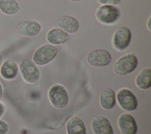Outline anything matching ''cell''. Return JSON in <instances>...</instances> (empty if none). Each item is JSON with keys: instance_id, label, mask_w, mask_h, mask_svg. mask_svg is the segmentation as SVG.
I'll return each instance as SVG.
<instances>
[{"instance_id": "1", "label": "cell", "mask_w": 151, "mask_h": 134, "mask_svg": "<svg viewBox=\"0 0 151 134\" xmlns=\"http://www.w3.org/2000/svg\"><path fill=\"white\" fill-rule=\"evenodd\" d=\"M138 60L132 53L125 54L116 60L113 65L114 72L119 76H123L133 72L137 68Z\"/></svg>"}, {"instance_id": "2", "label": "cell", "mask_w": 151, "mask_h": 134, "mask_svg": "<svg viewBox=\"0 0 151 134\" xmlns=\"http://www.w3.org/2000/svg\"><path fill=\"white\" fill-rule=\"evenodd\" d=\"M58 49L51 44H44L37 48L33 53L32 61L39 66H44L50 63L57 56Z\"/></svg>"}, {"instance_id": "3", "label": "cell", "mask_w": 151, "mask_h": 134, "mask_svg": "<svg viewBox=\"0 0 151 134\" xmlns=\"http://www.w3.org/2000/svg\"><path fill=\"white\" fill-rule=\"evenodd\" d=\"M120 16L119 9L111 5H102L96 11V17L98 21L105 25L115 24Z\"/></svg>"}, {"instance_id": "4", "label": "cell", "mask_w": 151, "mask_h": 134, "mask_svg": "<svg viewBox=\"0 0 151 134\" xmlns=\"http://www.w3.org/2000/svg\"><path fill=\"white\" fill-rule=\"evenodd\" d=\"M19 69L23 79L28 83H35L40 79V72L32 60L25 58L19 65Z\"/></svg>"}, {"instance_id": "5", "label": "cell", "mask_w": 151, "mask_h": 134, "mask_svg": "<svg viewBox=\"0 0 151 134\" xmlns=\"http://www.w3.org/2000/svg\"><path fill=\"white\" fill-rule=\"evenodd\" d=\"M49 101L51 105L58 109L65 107L68 102V95L65 88L61 85L52 86L48 92Z\"/></svg>"}, {"instance_id": "6", "label": "cell", "mask_w": 151, "mask_h": 134, "mask_svg": "<svg viewBox=\"0 0 151 134\" xmlns=\"http://www.w3.org/2000/svg\"><path fill=\"white\" fill-rule=\"evenodd\" d=\"M116 98L119 105L124 110L132 112L137 109V99L130 89L127 88L119 89L116 94Z\"/></svg>"}, {"instance_id": "7", "label": "cell", "mask_w": 151, "mask_h": 134, "mask_svg": "<svg viewBox=\"0 0 151 134\" xmlns=\"http://www.w3.org/2000/svg\"><path fill=\"white\" fill-rule=\"evenodd\" d=\"M87 61L92 66L104 67L111 62V55L106 49H96L87 54Z\"/></svg>"}, {"instance_id": "8", "label": "cell", "mask_w": 151, "mask_h": 134, "mask_svg": "<svg viewBox=\"0 0 151 134\" xmlns=\"http://www.w3.org/2000/svg\"><path fill=\"white\" fill-rule=\"evenodd\" d=\"M132 39V32L130 29L125 26L119 27L114 32L112 43L114 48L119 51L127 48Z\"/></svg>"}, {"instance_id": "9", "label": "cell", "mask_w": 151, "mask_h": 134, "mask_svg": "<svg viewBox=\"0 0 151 134\" xmlns=\"http://www.w3.org/2000/svg\"><path fill=\"white\" fill-rule=\"evenodd\" d=\"M117 123L122 134H136L137 132L136 120L130 113L122 114L118 118Z\"/></svg>"}, {"instance_id": "10", "label": "cell", "mask_w": 151, "mask_h": 134, "mask_svg": "<svg viewBox=\"0 0 151 134\" xmlns=\"http://www.w3.org/2000/svg\"><path fill=\"white\" fill-rule=\"evenodd\" d=\"M41 29L40 24L35 20L28 19L21 22L17 27L18 33L27 37H34L38 35Z\"/></svg>"}, {"instance_id": "11", "label": "cell", "mask_w": 151, "mask_h": 134, "mask_svg": "<svg viewBox=\"0 0 151 134\" xmlns=\"http://www.w3.org/2000/svg\"><path fill=\"white\" fill-rule=\"evenodd\" d=\"M94 134H113V129L109 119L103 116H96L91 121Z\"/></svg>"}, {"instance_id": "12", "label": "cell", "mask_w": 151, "mask_h": 134, "mask_svg": "<svg viewBox=\"0 0 151 134\" xmlns=\"http://www.w3.org/2000/svg\"><path fill=\"white\" fill-rule=\"evenodd\" d=\"M57 24L60 28L69 34L77 32L80 28V24L78 20L75 17L68 15L61 16L57 21Z\"/></svg>"}, {"instance_id": "13", "label": "cell", "mask_w": 151, "mask_h": 134, "mask_svg": "<svg viewBox=\"0 0 151 134\" xmlns=\"http://www.w3.org/2000/svg\"><path fill=\"white\" fill-rule=\"evenodd\" d=\"M19 68L17 63L11 59H8L3 61L0 73L1 76L6 80H12L15 79L18 73Z\"/></svg>"}, {"instance_id": "14", "label": "cell", "mask_w": 151, "mask_h": 134, "mask_svg": "<svg viewBox=\"0 0 151 134\" xmlns=\"http://www.w3.org/2000/svg\"><path fill=\"white\" fill-rule=\"evenodd\" d=\"M69 39L68 33L60 28H54L48 31L47 40L52 45H60L65 43Z\"/></svg>"}, {"instance_id": "15", "label": "cell", "mask_w": 151, "mask_h": 134, "mask_svg": "<svg viewBox=\"0 0 151 134\" xmlns=\"http://www.w3.org/2000/svg\"><path fill=\"white\" fill-rule=\"evenodd\" d=\"M99 103L104 109L110 110L113 108L116 103L115 92L110 88H104L100 95Z\"/></svg>"}, {"instance_id": "16", "label": "cell", "mask_w": 151, "mask_h": 134, "mask_svg": "<svg viewBox=\"0 0 151 134\" xmlns=\"http://www.w3.org/2000/svg\"><path fill=\"white\" fill-rule=\"evenodd\" d=\"M67 134H87L86 128L83 120L79 117L70 118L66 124Z\"/></svg>"}, {"instance_id": "17", "label": "cell", "mask_w": 151, "mask_h": 134, "mask_svg": "<svg viewBox=\"0 0 151 134\" xmlns=\"http://www.w3.org/2000/svg\"><path fill=\"white\" fill-rule=\"evenodd\" d=\"M135 83L140 89L146 90L151 86V68H146L142 70L136 76Z\"/></svg>"}, {"instance_id": "18", "label": "cell", "mask_w": 151, "mask_h": 134, "mask_svg": "<svg viewBox=\"0 0 151 134\" xmlns=\"http://www.w3.org/2000/svg\"><path fill=\"white\" fill-rule=\"evenodd\" d=\"M20 6L16 0H0V11L7 15L16 14Z\"/></svg>"}, {"instance_id": "19", "label": "cell", "mask_w": 151, "mask_h": 134, "mask_svg": "<svg viewBox=\"0 0 151 134\" xmlns=\"http://www.w3.org/2000/svg\"><path fill=\"white\" fill-rule=\"evenodd\" d=\"M9 128V125L3 120L0 119V134H6Z\"/></svg>"}, {"instance_id": "20", "label": "cell", "mask_w": 151, "mask_h": 134, "mask_svg": "<svg viewBox=\"0 0 151 134\" xmlns=\"http://www.w3.org/2000/svg\"><path fill=\"white\" fill-rule=\"evenodd\" d=\"M98 2L102 5H116L120 3L121 0H97Z\"/></svg>"}, {"instance_id": "21", "label": "cell", "mask_w": 151, "mask_h": 134, "mask_svg": "<svg viewBox=\"0 0 151 134\" xmlns=\"http://www.w3.org/2000/svg\"><path fill=\"white\" fill-rule=\"evenodd\" d=\"M5 111V106L2 102H0V118H1L4 115Z\"/></svg>"}, {"instance_id": "22", "label": "cell", "mask_w": 151, "mask_h": 134, "mask_svg": "<svg viewBox=\"0 0 151 134\" xmlns=\"http://www.w3.org/2000/svg\"><path fill=\"white\" fill-rule=\"evenodd\" d=\"M151 16H149L148 20H147V24H146V26H147V28L149 30V32H151Z\"/></svg>"}, {"instance_id": "23", "label": "cell", "mask_w": 151, "mask_h": 134, "mask_svg": "<svg viewBox=\"0 0 151 134\" xmlns=\"http://www.w3.org/2000/svg\"><path fill=\"white\" fill-rule=\"evenodd\" d=\"M3 93H4L3 87H2V85L1 83L0 82V100L2 99V98L3 96Z\"/></svg>"}, {"instance_id": "24", "label": "cell", "mask_w": 151, "mask_h": 134, "mask_svg": "<svg viewBox=\"0 0 151 134\" xmlns=\"http://www.w3.org/2000/svg\"><path fill=\"white\" fill-rule=\"evenodd\" d=\"M3 61H4V58H3V56L1 54V53L0 52V69H1V67Z\"/></svg>"}, {"instance_id": "25", "label": "cell", "mask_w": 151, "mask_h": 134, "mask_svg": "<svg viewBox=\"0 0 151 134\" xmlns=\"http://www.w3.org/2000/svg\"><path fill=\"white\" fill-rule=\"evenodd\" d=\"M70 1H71V2H80V1H81L83 0H69Z\"/></svg>"}, {"instance_id": "26", "label": "cell", "mask_w": 151, "mask_h": 134, "mask_svg": "<svg viewBox=\"0 0 151 134\" xmlns=\"http://www.w3.org/2000/svg\"><path fill=\"white\" fill-rule=\"evenodd\" d=\"M20 134H31V133H20Z\"/></svg>"}, {"instance_id": "27", "label": "cell", "mask_w": 151, "mask_h": 134, "mask_svg": "<svg viewBox=\"0 0 151 134\" xmlns=\"http://www.w3.org/2000/svg\"><path fill=\"white\" fill-rule=\"evenodd\" d=\"M1 24H0V29H1Z\"/></svg>"}]
</instances>
